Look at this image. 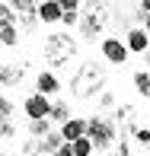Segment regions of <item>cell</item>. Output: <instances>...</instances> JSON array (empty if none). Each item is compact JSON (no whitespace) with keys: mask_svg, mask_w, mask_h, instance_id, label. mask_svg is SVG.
<instances>
[{"mask_svg":"<svg viewBox=\"0 0 150 156\" xmlns=\"http://www.w3.org/2000/svg\"><path fill=\"white\" fill-rule=\"evenodd\" d=\"M109 3H83V16H80V35L83 38H96V35H102L105 23H109Z\"/></svg>","mask_w":150,"mask_h":156,"instance_id":"cell-4","label":"cell"},{"mask_svg":"<svg viewBox=\"0 0 150 156\" xmlns=\"http://www.w3.org/2000/svg\"><path fill=\"white\" fill-rule=\"evenodd\" d=\"M54 156H74V150H70V144H64V147H61V150L54 153Z\"/></svg>","mask_w":150,"mask_h":156,"instance_id":"cell-24","label":"cell"},{"mask_svg":"<svg viewBox=\"0 0 150 156\" xmlns=\"http://www.w3.org/2000/svg\"><path fill=\"white\" fill-rule=\"evenodd\" d=\"M51 102H54V99H48V96H42V93H32V96H26L23 112H26L29 121H45V118L51 115Z\"/></svg>","mask_w":150,"mask_h":156,"instance_id":"cell-5","label":"cell"},{"mask_svg":"<svg viewBox=\"0 0 150 156\" xmlns=\"http://www.w3.org/2000/svg\"><path fill=\"white\" fill-rule=\"evenodd\" d=\"M64 147V137H61V131H51L45 140H38V150H42V156H54Z\"/></svg>","mask_w":150,"mask_h":156,"instance_id":"cell-13","label":"cell"},{"mask_svg":"<svg viewBox=\"0 0 150 156\" xmlns=\"http://www.w3.org/2000/svg\"><path fill=\"white\" fill-rule=\"evenodd\" d=\"M13 10H16V26H19V32H35V26H38V3L16 0Z\"/></svg>","mask_w":150,"mask_h":156,"instance_id":"cell-6","label":"cell"},{"mask_svg":"<svg viewBox=\"0 0 150 156\" xmlns=\"http://www.w3.org/2000/svg\"><path fill=\"white\" fill-rule=\"evenodd\" d=\"M134 89L144 99H150V73L147 70H137V73H134Z\"/></svg>","mask_w":150,"mask_h":156,"instance_id":"cell-18","label":"cell"},{"mask_svg":"<svg viewBox=\"0 0 150 156\" xmlns=\"http://www.w3.org/2000/svg\"><path fill=\"white\" fill-rule=\"evenodd\" d=\"M80 10H83V3H74V0L67 3V0H64V19H61V23L67 26V29H70V26H80V16H83Z\"/></svg>","mask_w":150,"mask_h":156,"instance_id":"cell-15","label":"cell"},{"mask_svg":"<svg viewBox=\"0 0 150 156\" xmlns=\"http://www.w3.org/2000/svg\"><path fill=\"white\" fill-rule=\"evenodd\" d=\"M0 156H10V153H6V150H0Z\"/></svg>","mask_w":150,"mask_h":156,"instance_id":"cell-27","label":"cell"},{"mask_svg":"<svg viewBox=\"0 0 150 156\" xmlns=\"http://www.w3.org/2000/svg\"><path fill=\"white\" fill-rule=\"evenodd\" d=\"M70 118H74V115H70V105L64 102V99H54V102H51V115H48V121H61V124H67Z\"/></svg>","mask_w":150,"mask_h":156,"instance_id":"cell-14","label":"cell"},{"mask_svg":"<svg viewBox=\"0 0 150 156\" xmlns=\"http://www.w3.org/2000/svg\"><path fill=\"white\" fill-rule=\"evenodd\" d=\"M61 137H64V144L83 140V137H86V121H83V118H70L67 124H61Z\"/></svg>","mask_w":150,"mask_h":156,"instance_id":"cell-12","label":"cell"},{"mask_svg":"<svg viewBox=\"0 0 150 156\" xmlns=\"http://www.w3.org/2000/svg\"><path fill=\"white\" fill-rule=\"evenodd\" d=\"M26 73H29V64H26V61H19V64H0V86L16 89L19 83L26 80Z\"/></svg>","mask_w":150,"mask_h":156,"instance_id":"cell-8","label":"cell"},{"mask_svg":"<svg viewBox=\"0 0 150 156\" xmlns=\"http://www.w3.org/2000/svg\"><path fill=\"white\" fill-rule=\"evenodd\" d=\"M35 93H42V96H58L61 93V80H58V73L54 70H42L38 76H35Z\"/></svg>","mask_w":150,"mask_h":156,"instance_id":"cell-9","label":"cell"},{"mask_svg":"<svg viewBox=\"0 0 150 156\" xmlns=\"http://www.w3.org/2000/svg\"><path fill=\"white\" fill-rule=\"evenodd\" d=\"M42 58L48 67H67L77 58V38L70 32H48L42 45Z\"/></svg>","mask_w":150,"mask_h":156,"instance_id":"cell-2","label":"cell"},{"mask_svg":"<svg viewBox=\"0 0 150 156\" xmlns=\"http://www.w3.org/2000/svg\"><path fill=\"white\" fill-rule=\"evenodd\" d=\"M29 134H32V140H45L48 134H51V121H29Z\"/></svg>","mask_w":150,"mask_h":156,"instance_id":"cell-17","label":"cell"},{"mask_svg":"<svg viewBox=\"0 0 150 156\" xmlns=\"http://www.w3.org/2000/svg\"><path fill=\"white\" fill-rule=\"evenodd\" d=\"M141 61H144V64H150V48H147L144 54H141Z\"/></svg>","mask_w":150,"mask_h":156,"instance_id":"cell-25","label":"cell"},{"mask_svg":"<svg viewBox=\"0 0 150 156\" xmlns=\"http://www.w3.org/2000/svg\"><path fill=\"white\" fill-rule=\"evenodd\" d=\"M144 32H147V35H150V19H147V23H144Z\"/></svg>","mask_w":150,"mask_h":156,"instance_id":"cell-26","label":"cell"},{"mask_svg":"<svg viewBox=\"0 0 150 156\" xmlns=\"http://www.w3.org/2000/svg\"><path fill=\"white\" fill-rule=\"evenodd\" d=\"M64 19V3L61 0H42L38 3V23L51 26V23H61Z\"/></svg>","mask_w":150,"mask_h":156,"instance_id":"cell-10","label":"cell"},{"mask_svg":"<svg viewBox=\"0 0 150 156\" xmlns=\"http://www.w3.org/2000/svg\"><path fill=\"white\" fill-rule=\"evenodd\" d=\"M19 26H10V29H0V45L3 48H16L19 45Z\"/></svg>","mask_w":150,"mask_h":156,"instance_id":"cell-16","label":"cell"},{"mask_svg":"<svg viewBox=\"0 0 150 156\" xmlns=\"http://www.w3.org/2000/svg\"><path fill=\"white\" fill-rule=\"evenodd\" d=\"M134 144H141L144 150H150V124L147 127H134Z\"/></svg>","mask_w":150,"mask_h":156,"instance_id":"cell-21","label":"cell"},{"mask_svg":"<svg viewBox=\"0 0 150 156\" xmlns=\"http://www.w3.org/2000/svg\"><path fill=\"white\" fill-rule=\"evenodd\" d=\"M70 93H74V99H80V102H86L93 96H102L105 93V67L96 64V61L80 64L74 80H70Z\"/></svg>","mask_w":150,"mask_h":156,"instance_id":"cell-1","label":"cell"},{"mask_svg":"<svg viewBox=\"0 0 150 156\" xmlns=\"http://www.w3.org/2000/svg\"><path fill=\"white\" fill-rule=\"evenodd\" d=\"M125 45H128V51H131V54H144L147 48H150V35L144 32V26H134V29H128Z\"/></svg>","mask_w":150,"mask_h":156,"instance_id":"cell-11","label":"cell"},{"mask_svg":"<svg viewBox=\"0 0 150 156\" xmlns=\"http://www.w3.org/2000/svg\"><path fill=\"white\" fill-rule=\"evenodd\" d=\"M70 150H74V156H93V140L90 137H83V140H77V144H70Z\"/></svg>","mask_w":150,"mask_h":156,"instance_id":"cell-20","label":"cell"},{"mask_svg":"<svg viewBox=\"0 0 150 156\" xmlns=\"http://www.w3.org/2000/svg\"><path fill=\"white\" fill-rule=\"evenodd\" d=\"M13 112H16V105H13L10 99L0 93V118H13Z\"/></svg>","mask_w":150,"mask_h":156,"instance_id":"cell-22","label":"cell"},{"mask_svg":"<svg viewBox=\"0 0 150 156\" xmlns=\"http://www.w3.org/2000/svg\"><path fill=\"white\" fill-rule=\"evenodd\" d=\"M137 156H141V153H137Z\"/></svg>","mask_w":150,"mask_h":156,"instance_id":"cell-28","label":"cell"},{"mask_svg":"<svg viewBox=\"0 0 150 156\" xmlns=\"http://www.w3.org/2000/svg\"><path fill=\"white\" fill-rule=\"evenodd\" d=\"M99 51H102V61L105 64H125L128 54H131L128 45H125V38H102Z\"/></svg>","mask_w":150,"mask_h":156,"instance_id":"cell-7","label":"cell"},{"mask_svg":"<svg viewBox=\"0 0 150 156\" xmlns=\"http://www.w3.org/2000/svg\"><path fill=\"white\" fill-rule=\"evenodd\" d=\"M10 26H16V10L13 3H0V29H10Z\"/></svg>","mask_w":150,"mask_h":156,"instance_id":"cell-19","label":"cell"},{"mask_svg":"<svg viewBox=\"0 0 150 156\" xmlns=\"http://www.w3.org/2000/svg\"><path fill=\"white\" fill-rule=\"evenodd\" d=\"M86 137L93 140V147H96L99 153H105V150L115 147V140L121 137V134H118L115 121H112L105 112H99V115H93L90 121H86Z\"/></svg>","mask_w":150,"mask_h":156,"instance_id":"cell-3","label":"cell"},{"mask_svg":"<svg viewBox=\"0 0 150 156\" xmlns=\"http://www.w3.org/2000/svg\"><path fill=\"white\" fill-rule=\"evenodd\" d=\"M112 105H115V96H112L109 89H105V93L99 96V108H112Z\"/></svg>","mask_w":150,"mask_h":156,"instance_id":"cell-23","label":"cell"}]
</instances>
